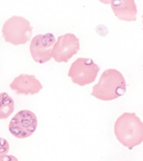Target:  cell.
<instances>
[{"label":"cell","mask_w":143,"mask_h":161,"mask_svg":"<svg viewBox=\"0 0 143 161\" xmlns=\"http://www.w3.org/2000/svg\"><path fill=\"white\" fill-rule=\"evenodd\" d=\"M100 71L99 65L88 58H79L72 63L68 75L73 83L81 87L93 83Z\"/></svg>","instance_id":"4"},{"label":"cell","mask_w":143,"mask_h":161,"mask_svg":"<svg viewBox=\"0 0 143 161\" xmlns=\"http://www.w3.org/2000/svg\"><path fill=\"white\" fill-rule=\"evenodd\" d=\"M0 161H18V158L14 155H3L0 157Z\"/></svg>","instance_id":"12"},{"label":"cell","mask_w":143,"mask_h":161,"mask_svg":"<svg viewBox=\"0 0 143 161\" xmlns=\"http://www.w3.org/2000/svg\"><path fill=\"white\" fill-rule=\"evenodd\" d=\"M114 133L118 142L131 150L143 142L142 121L135 113L124 112L116 121Z\"/></svg>","instance_id":"1"},{"label":"cell","mask_w":143,"mask_h":161,"mask_svg":"<svg viewBox=\"0 0 143 161\" xmlns=\"http://www.w3.org/2000/svg\"><path fill=\"white\" fill-rule=\"evenodd\" d=\"M9 87L19 95H34L40 93L43 86L33 75L21 74L13 80Z\"/></svg>","instance_id":"8"},{"label":"cell","mask_w":143,"mask_h":161,"mask_svg":"<svg viewBox=\"0 0 143 161\" xmlns=\"http://www.w3.org/2000/svg\"><path fill=\"white\" fill-rule=\"evenodd\" d=\"M56 38L52 34H38L31 40L29 51L32 58L38 64H45L52 58V52Z\"/></svg>","instance_id":"7"},{"label":"cell","mask_w":143,"mask_h":161,"mask_svg":"<svg viewBox=\"0 0 143 161\" xmlns=\"http://www.w3.org/2000/svg\"><path fill=\"white\" fill-rule=\"evenodd\" d=\"M15 110V102L7 93H0V119H7Z\"/></svg>","instance_id":"10"},{"label":"cell","mask_w":143,"mask_h":161,"mask_svg":"<svg viewBox=\"0 0 143 161\" xmlns=\"http://www.w3.org/2000/svg\"><path fill=\"white\" fill-rule=\"evenodd\" d=\"M9 151V144L8 141L0 137V157L6 155Z\"/></svg>","instance_id":"11"},{"label":"cell","mask_w":143,"mask_h":161,"mask_svg":"<svg viewBox=\"0 0 143 161\" xmlns=\"http://www.w3.org/2000/svg\"><path fill=\"white\" fill-rule=\"evenodd\" d=\"M80 50V40L75 34H66L58 38L52 52V58L58 63H67Z\"/></svg>","instance_id":"6"},{"label":"cell","mask_w":143,"mask_h":161,"mask_svg":"<svg viewBox=\"0 0 143 161\" xmlns=\"http://www.w3.org/2000/svg\"><path fill=\"white\" fill-rule=\"evenodd\" d=\"M112 11L118 19L125 22L136 20L137 7L134 0H111Z\"/></svg>","instance_id":"9"},{"label":"cell","mask_w":143,"mask_h":161,"mask_svg":"<svg viewBox=\"0 0 143 161\" xmlns=\"http://www.w3.org/2000/svg\"><path fill=\"white\" fill-rule=\"evenodd\" d=\"M37 126L36 115L29 110H22L11 118L9 130L13 136L18 139H25L35 132Z\"/></svg>","instance_id":"5"},{"label":"cell","mask_w":143,"mask_h":161,"mask_svg":"<svg viewBox=\"0 0 143 161\" xmlns=\"http://www.w3.org/2000/svg\"><path fill=\"white\" fill-rule=\"evenodd\" d=\"M126 89V80L121 72L108 69L103 72L99 82L93 86L91 95L103 101H111L123 96Z\"/></svg>","instance_id":"2"},{"label":"cell","mask_w":143,"mask_h":161,"mask_svg":"<svg viewBox=\"0 0 143 161\" xmlns=\"http://www.w3.org/2000/svg\"><path fill=\"white\" fill-rule=\"evenodd\" d=\"M33 27L24 17L11 16L4 22L2 28L3 39L7 43L14 46L24 45L31 38Z\"/></svg>","instance_id":"3"}]
</instances>
